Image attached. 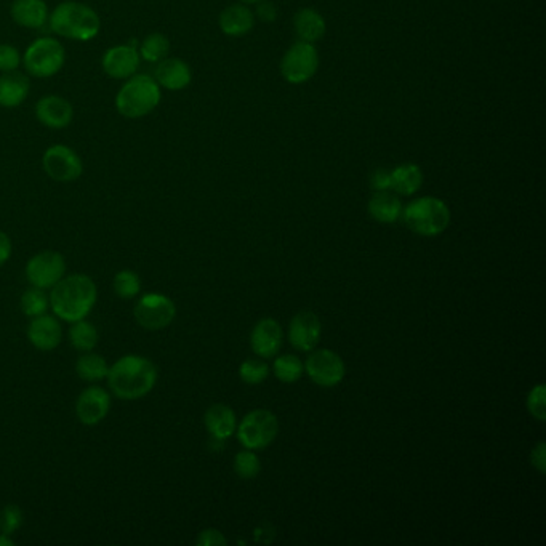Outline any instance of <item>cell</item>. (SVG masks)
Returning <instances> with one entry per match:
<instances>
[{"label":"cell","instance_id":"cell-1","mask_svg":"<svg viewBox=\"0 0 546 546\" xmlns=\"http://www.w3.org/2000/svg\"><path fill=\"white\" fill-rule=\"evenodd\" d=\"M50 307L55 316L66 323L85 319L97 303V285L87 274H73L63 277L51 287Z\"/></svg>","mask_w":546,"mask_h":546},{"label":"cell","instance_id":"cell-2","mask_svg":"<svg viewBox=\"0 0 546 546\" xmlns=\"http://www.w3.org/2000/svg\"><path fill=\"white\" fill-rule=\"evenodd\" d=\"M156 381L158 367L148 357L129 355L109 367V388L119 399L133 401L146 396Z\"/></svg>","mask_w":546,"mask_h":546},{"label":"cell","instance_id":"cell-3","mask_svg":"<svg viewBox=\"0 0 546 546\" xmlns=\"http://www.w3.org/2000/svg\"><path fill=\"white\" fill-rule=\"evenodd\" d=\"M51 31L71 41L89 42L99 34L101 21L95 10L74 0L61 2L49 15Z\"/></svg>","mask_w":546,"mask_h":546},{"label":"cell","instance_id":"cell-4","mask_svg":"<svg viewBox=\"0 0 546 546\" xmlns=\"http://www.w3.org/2000/svg\"><path fill=\"white\" fill-rule=\"evenodd\" d=\"M160 87L149 75H132L117 91L116 109L125 119H141L158 108Z\"/></svg>","mask_w":546,"mask_h":546},{"label":"cell","instance_id":"cell-5","mask_svg":"<svg viewBox=\"0 0 546 546\" xmlns=\"http://www.w3.org/2000/svg\"><path fill=\"white\" fill-rule=\"evenodd\" d=\"M402 216L412 231L420 236H438L447 230L450 223V210L444 200L438 198H420L412 200L404 210Z\"/></svg>","mask_w":546,"mask_h":546},{"label":"cell","instance_id":"cell-6","mask_svg":"<svg viewBox=\"0 0 546 546\" xmlns=\"http://www.w3.org/2000/svg\"><path fill=\"white\" fill-rule=\"evenodd\" d=\"M66 61V50L63 43L51 37H41L34 41L25 51L23 63L26 71L34 77L49 79L58 74Z\"/></svg>","mask_w":546,"mask_h":546},{"label":"cell","instance_id":"cell-7","mask_svg":"<svg viewBox=\"0 0 546 546\" xmlns=\"http://www.w3.org/2000/svg\"><path fill=\"white\" fill-rule=\"evenodd\" d=\"M319 67V53L311 42L298 41L284 55L281 73L290 83H305L315 77Z\"/></svg>","mask_w":546,"mask_h":546},{"label":"cell","instance_id":"cell-8","mask_svg":"<svg viewBox=\"0 0 546 546\" xmlns=\"http://www.w3.org/2000/svg\"><path fill=\"white\" fill-rule=\"evenodd\" d=\"M279 431L277 418L269 410H254L240 422L238 436L244 446L250 450L265 448L273 442Z\"/></svg>","mask_w":546,"mask_h":546},{"label":"cell","instance_id":"cell-9","mask_svg":"<svg viewBox=\"0 0 546 546\" xmlns=\"http://www.w3.org/2000/svg\"><path fill=\"white\" fill-rule=\"evenodd\" d=\"M42 166L51 180L75 182L83 172L82 159L66 144H53L42 156Z\"/></svg>","mask_w":546,"mask_h":546},{"label":"cell","instance_id":"cell-10","mask_svg":"<svg viewBox=\"0 0 546 546\" xmlns=\"http://www.w3.org/2000/svg\"><path fill=\"white\" fill-rule=\"evenodd\" d=\"M133 315L143 329L162 331L174 321L176 308H175L174 301L166 295L148 293L140 298Z\"/></svg>","mask_w":546,"mask_h":546},{"label":"cell","instance_id":"cell-11","mask_svg":"<svg viewBox=\"0 0 546 546\" xmlns=\"http://www.w3.org/2000/svg\"><path fill=\"white\" fill-rule=\"evenodd\" d=\"M66 261L58 252L45 250L34 255L26 266V277L37 289H51L65 277Z\"/></svg>","mask_w":546,"mask_h":546},{"label":"cell","instance_id":"cell-12","mask_svg":"<svg viewBox=\"0 0 546 546\" xmlns=\"http://www.w3.org/2000/svg\"><path fill=\"white\" fill-rule=\"evenodd\" d=\"M305 367L311 380L325 388L339 385L345 377L343 359L331 349H317L313 355H309Z\"/></svg>","mask_w":546,"mask_h":546},{"label":"cell","instance_id":"cell-13","mask_svg":"<svg viewBox=\"0 0 546 546\" xmlns=\"http://www.w3.org/2000/svg\"><path fill=\"white\" fill-rule=\"evenodd\" d=\"M140 51L135 47V43L127 45H116L105 51L101 66L103 71L113 79H129L135 75L140 67Z\"/></svg>","mask_w":546,"mask_h":546},{"label":"cell","instance_id":"cell-14","mask_svg":"<svg viewBox=\"0 0 546 546\" xmlns=\"http://www.w3.org/2000/svg\"><path fill=\"white\" fill-rule=\"evenodd\" d=\"M35 117L42 125L51 130L66 129L73 122V105L58 95H47L35 103Z\"/></svg>","mask_w":546,"mask_h":546},{"label":"cell","instance_id":"cell-15","mask_svg":"<svg viewBox=\"0 0 546 546\" xmlns=\"http://www.w3.org/2000/svg\"><path fill=\"white\" fill-rule=\"evenodd\" d=\"M290 343L298 351H313L321 339V321L313 311H300L290 323Z\"/></svg>","mask_w":546,"mask_h":546},{"label":"cell","instance_id":"cell-16","mask_svg":"<svg viewBox=\"0 0 546 546\" xmlns=\"http://www.w3.org/2000/svg\"><path fill=\"white\" fill-rule=\"evenodd\" d=\"M111 407V397L99 386H91L83 391L77 399L75 414L83 425H98L106 418Z\"/></svg>","mask_w":546,"mask_h":546},{"label":"cell","instance_id":"cell-17","mask_svg":"<svg viewBox=\"0 0 546 546\" xmlns=\"http://www.w3.org/2000/svg\"><path fill=\"white\" fill-rule=\"evenodd\" d=\"M27 337L37 349L51 351L61 343L63 331H61L58 321L53 316H35L29 324Z\"/></svg>","mask_w":546,"mask_h":546},{"label":"cell","instance_id":"cell-18","mask_svg":"<svg viewBox=\"0 0 546 546\" xmlns=\"http://www.w3.org/2000/svg\"><path fill=\"white\" fill-rule=\"evenodd\" d=\"M192 74L191 67L186 61L180 58H167L159 61L156 67L154 81L159 87H164L167 90L178 91L186 89L191 83Z\"/></svg>","mask_w":546,"mask_h":546},{"label":"cell","instance_id":"cell-19","mask_svg":"<svg viewBox=\"0 0 546 546\" xmlns=\"http://www.w3.org/2000/svg\"><path fill=\"white\" fill-rule=\"evenodd\" d=\"M282 347V329L274 319H263L252 332V347L258 356L273 357Z\"/></svg>","mask_w":546,"mask_h":546},{"label":"cell","instance_id":"cell-20","mask_svg":"<svg viewBox=\"0 0 546 546\" xmlns=\"http://www.w3.org/2000/svg\"><path fill=\"white\" fill-rule=\"evenodd\" d=\"M10 15L17 25L29 29H41L49 21V7L43 0H15Z\"/></svg>","mask_w":546,"mask_h":546},{"label":"cell","instance_id":"cell-21","mask_svg":"<svg viewBox=\"0 0 546 546\" xmlns=\"http://www.w3.org/2000/svg\"><path fill=\"white\" fill-rule=\"evenodd\" d=\"M29 79L17 71L4 73L0 75V106L2 108H18L23 105L29 93Z\"/></svg>","mask_w":546,"mask_h":546},{"label":"cell","instance_id":"cell-22","mask_svg":"<svg viewBox=\"0 0 546 546\" xmlns=\"http://www.w3.org/2000/svg\"><path fill=\"white\" fill-rule=\"evenodd\" d=\"M255 25V17L252 10L246 5H231L220 13V29L222 33L231 37H240L252 31Z\"/></svg>","mask_w":546,"mask_h":546},{"label":"cell","instance_id":"cell-23","mask_svg":"<svg viewBox=\"0 0 546 546\" xmlns=\"http://www.w3.org/2000/svg\"><path fill=\"white\" fill-rule=\"evenodd\" d=\"M404 206L396 194L386 191H377L369 202L370 215L380 223H394L402 215Z\"/></svg>","mask_w":546,"mask_h":546},{"label":"cell","instance_id":"cell-24","mask_svg":"<svg viewBox=\"0 0 546 546\" xmlns=\"http://www.w3.org/2000/svg\"><path fill=\"white\" fill-rule=\"evenodd\" d=\"M293 27L298 39L303 42H313L323 39L325 34V20L319 12L313 9H301L293 18Z\"/></svg>","mask_w":546,"mask_h":546},{"label":"cell","instance_id":"cell-25","mask_svg":"<svg viewBox=\"0 0 546 546\" xmlns=\"http://www.w3.org/2000/svg\"><path fill=\"white\" fill-rule=\"evenodd\" d=\"M206 426L214 439L224 441L236 431V415L230 407L215 404L206 414Z\"/></svg>","mask_w":546,"mask_h":546},{"label":"cell","instance_id":"cell-26","mask_svg":"<svg viewBox=\"0 0 546 546\" xmlns=\"http://www.w3.org/2000/svg\"><path fill=\"white\" fill-rule=\"evenodd\" d=\"M422 168L415 164H402L391 170V190L401 196H412L422 188Z\"/></svg>","mask_w":546,"mask_h":546},{"label":"cell","instance_id":"cell-27","mask_svg":"<svg viewBox=\"0 0 546 546\" xmlns=\"http://www.w3.org/2000/svg\"><path fill=\"white\" fill-rule=\"evenodd\" d=\"M109 365L105 357L89 353L82 355L75 363V372L83 381H99L108 377Z\"/></svg>","mask_w":546,"mask_h":546},{"label":"cell","instance_id":"cell-28","mask_svg":"<svg viewBox=\"0 0 546 546\" xmlns=\"http://www.w3.org/2000/svg\"><path fill=\"white\" fill-rule=\"evenodd\" d=\"M69 339L73 343V347L79 351H91L98 343V332L95 329V325L87 321H75L73 323V327L69 329Z\"/></svg>","mask_w":546,"mask_h":546},{"label":"cell","instance_id":"cell-29","mask_svg":"<svg viewBox=\"0 0 546 546\" xmlns=\"http://www.w3.org/2000/svg\"><path fill=\"white\" fill-rule=\"evenodd\" d=\"M170 50V42L164 34L152 33L146 35L140 45V57L149 63H158L166 58Z\"/></svg>","mask_w":546,"mask_h":546},{"label":"cell","instance_id":"cell-30","mask_svg":"<svg viewBox=\"0 0 546 546\" xmlns=\"http://www.w3.org/2000/svg\"><path fill=\"white\" fill-rule=\"evenodd\" d=\"M274 373L284 383H295L303 375V363L292 355L277 357L274 363Z\"/></svg>","mask_w":546,"mask_h":546},{"label":"cell","instance_id":"cell-31","mask_svg":"<svg viewBox=\"0 0 546 546\" xmlns=\"http://www.w3.org/2000/svg\"><path fill=\"white\" fill-rule=\"evenodd\" d=\"M50 301L47 295L43 293V290L33 287V289L26 290L21 297V311L27 317H35V316L45 315Z\"/></svg>","mask_w":546,"mask_h":546},{"label":"cell","instance_id":"cell-32","mask_svg":"<svg viewBox=\"0 0 546 546\" xmlns=\"http://www.w3.org/2000/svg\"><path fill=\"white\" fill-rule=\"evenodd\" d=\"M113 287H114L116 295L124 298V300L136 297L141 290L140 276L136 273H133L130 269L121 271V273H117L116 276H114Z\"/></svg>","mask_w":546,"mask_h":546},{"label":"cell","instance_id":"cell-33","mask_svg":"<svg viewBox=\"0 0 546 546\" xmlns=\"http://www.w3.org/2000/svg\"><path fill=\"white\" fill-rule=\"evenodd\" d=\"M239 373L240 378L248 385H260L269 375V369L263 361L248 359L244 364L240 365Z\"/></svg>","mask_w":546,"mask_h":546},{"label":"cell","instance_id":"cell-34","mask_svg":"<svg viewBox=\"0 0 546 546\" xmlns=\"http://www.w3.org/2000/svg\"><path fill=\"white\" fill-rule=\"evenodd\" d=\"M260 460L252 452H240L234 460V470L242 480H252L260 472Z\"/></svg>","mask_w":546,"mask_h":546},{"label":"cell","instance_id":"cell-35","mask_svg":"<svg viewBox=\"0 0 546 546\" xmlns=\"http://www.w3.org/2000/svg\"><path fill=\"white\" fill-rule=\"evenodd\" d=\"M23 524V511L20 506L7 505L0 511V534L12 535Z\"/></svg>","mask_w":546,"mask_h":546},{"label":"cell","instance_id":"cell-36","mask_svg":"<svg viewBox=\"0 0 546 546\" xmlns=\"http://www.w3.org/2000/svg\"><path fill=\"white\" fill-rule=\"evenodd\" d=\"M21 63V55L18 49L9 43H0V73L17 71Z\"/></svg>","mask_w":546,"mask_h":546},{"label":"cell","instance_id":"cell-37","mask_svg":"<svg viewBox=\"0 0 546 546\" xmlns=\"http://www.w3.org/2000/svg\"><path fill=\"white\" fill-rule=\"evenodd\" d=\"M527 407H529L530 414L534 415L537 420L545 422V386L543 385H538L537 388L530 391L529 397H527Z\"/></svg>","mask_w":546,"mask_h":546},{"label":"cell","instance_id":"cell-38","mask_svg":"<svg viewBox=\"0 0 546 546\" xmlns=\"http://www.w3.org/2000/svg\"><path fill=\"white\" fill-rule=\"evenodd\" d=\"M198 545H226V538L223 537V534L220 530L207 529L199 535Z\"/></svg>","mask_w":546,"mask_h":546},{"label":"cell","instance_id":"cell-39","mask_svg":"<svg viewBox=\"0 0 546 546\" xmlns=\"http://www.w3.org/2000/svg\"><path fill=\"white\" fill-rule=\"evenodd\" d=\"M370 184H372V188L375 191L391 190V172L385 170V168H378L372 175Z\"/></svg>","mask_w":546,"mask_h":546},{"label":"cell","instance_id":"cell-40","mask_svg":"<svg viewBox=\"0 0 546 546\" xmlns=\"http://www.w3.org/2000/svg\"><path fill=\"white\" fill-rule=\"evenodd\" d=\"M257 15L261 21H274L277 17V10L271 2H258Z\"/></svg>","mask_w":546,"mask_h":546},{"label":"cell","instance_id":"cell-41","mask_svg":"<svg viewBox=\"0 0 546 546\" xmlns=\"http://www.w3.org/2000/svg\"><path fill=\"white\" fill-rule=\"evenodd\" d=\"M532 464L537 468L538 472H545V444L538 442V446L532 450Z\"/></svg>","mask_w":546,"mask_h":546},{"label":"cell","instance_id":"cell-42","mask_svg":"<svg viewBox=\"0 0 546 546\" xmlns=\"http://www.w3.org/2000/svg\"><path fill=\"white\" fill-rule=\"evenodd\" d=\"M12 255V240L5 232L0 231V266L4 265Z\"/></svg>","mask_w":546,"mask_h":546},{"label":"cell","instance_id":"cell-43","mask_svg":"<svg viewBox=\"0 0 546 546\" xmlns=\"http://www.w3.org/2000/svg\"><path fill=\"white\" fill-rule=\"evenodd\" d=\"M13 545V540L9 538V535L5 534H0V546H12Z\"/></svg>","mask_w":546,"mask_h":546},{"label":"cell","instance_id":"cell-44","mask_svg":"<svg viewBox=\"0 0 546 546\" xmlns=\"http://www.w3.org/2000/svg\"><path fill=\"white\" fill-rule=\"evenodd\" d=\"M240 2H244V4H258L261 0H240Z\"/></svg>","mask_w":546,"mask_h":546}]
</instances>
